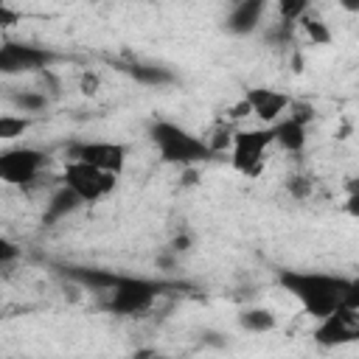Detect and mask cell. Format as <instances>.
<instances>
[{
    "mask_svg": "<svg viewBox=\"0 0 359 359\" xmlns=\"http://www.w3.org/2000/svg\"><path fill=\"white\" fill-rule=\"evenodd\" d=\"M297 22H303V28H306V34L311 36L314 45H328V42H331V31L325 28V22H323L317 14H311V8H309Z\"/></svg>",
    "mask_w": 359,
    "mask_h": 359,
    "instance_id": "obj_19",
    "label": "cell"
},
{
    "mask_svg": "<svg viewBox=\"0 0 359 359\" xmlns=\"http://www.w3.org/2000/svg\"><path fill=\"white\" fill-rule=\"evenodd\" d=\"M264 11H266V3L264 0H244V3L233 6V11H230V17H227L224 25H227L230 34H252L258 28Z\"/></svg>",
    "mask_w": 359,
    "mask_h": 359,
    "instance_id": "obj_12",
    "label": "cell"
},
{
    "mask_svg": "<svg viewBox=\"0 0 359 359\" xmlns=\"http://www.w3.org/2000/svg\"><path fill=\"white\" fill-rule=\"evenodd\" d=\"M14 22H20V14L14 8H8L6 3H0V31L3 28H11Z\"/></svg>",
    "mask_w": 359,
    "mask_h": 359,
    "instance_id": "obj_22",
    "label": "cell"
},
{
    "mask_svg": "<svg viewBox=\"0 0 359 359\" xmlns=\"http://www.w3.org/2000/svg\"><path fill=\"white\" fill-rule=\"evenodd\" d=\"M20 255V247L14 244V241H8L6 236H0V264H8V261H14Z\"/></svg>",
    "mask_w": 359,
    "mask_h": 359,
    "instance_id": "obj_21",
    "label": "cell"
},
{
    "mask_svg": "<svg viewBox=\"0 0 359 359\" xmlns=\"http://www.w3.org/2000/svg\"><path fill=\"white\" fill-rule=\"evenodd\" d=\"M59 56L48 48L31 45V42H17L6 39L0 42V73L3 76H20V73H36L53 65Z\"/></svg>",
    "mask_w": 359,
    "mask_h": 359,
    "instance_id": "obj_4",
    "label": "cell"
},
{
    "mask_svg": "<svg viewBox=\"0 0 359 359\" xmlns=\"http://www.w3.org/2000/svg\"><path fill=\"white\" fill-rule=\"evenodd\" d=\"M278 11H280V22L283 25H294L309 11V3H303V0H280Z\"/></svg>",
    "mask_w": 359,
    "mask_h": 359,
    "instance_id": "obj_20",
    "label": "cell"
},
{
    "mask_svg": "<svg viewBox=\"0 0 359 359\" xmlns=\"http://www.w3.org/2000/svg\"><path fill=\"white\" fill-rule=\"evenodd\" d=\"M62 185L70 188L81 202H98L101 196H107L115 188V177L107 171H98L93 165L70 160L65 174H62Z\"/></svg>",
    "mask_w": 359,
    "mask_h": 359,
    "instance_id": "obj_6",
    "label": "cell"
},
{
    "mask_svg": "<svg viewBox=\"0 0 359 359\" xmlns=\"http://www.w3.org/2000/svg\"><path fill=\"white\" fill-rule=\"evenodd\" d=\"M151 359H168V356H151Z\"/></svg>",
    "mask_w": 359,
    "mask_h": 359,
    "instance_id": "obj_24",
    "label": "cell"
},
{
    "mask_svg": "<svg viewBox=\"0 0 359 359\" xmlns=\"http://www.w3.org/2000/svg\"><path fill=\"white\" fill-rule=\"evenodd\" d=\"M123 70L140 81V84H151V87H165V84H174L177 76L168 70V67H160V65H140V62H132V65H123Z\"/></svg>",
    "mask_w": 359,
    "mask_h": 359,
    "instance_id": "obj_14",
    "label": "cell"
},
{
    "mask_svg": "<svg viewBox=\"0 0 359 359\" xmlns=\"http://www.w3.org/2000/svg\"><path fill=\"white\" fill-rule=\"evenodd\" d=\"M275 143L272 126L269 129H244L233 135V168L241 174H258L264 163L266 146Z\"/></svg>",
    "mask_w": 359,
    "mask_h": 359,
    "instance_id": "obj_8",
    "label": "cell"
},
{
    "mask_svg": "<svg viewBox=\"0 0 359 359\" xmlns=\"http://www.w3.org/2000/svg\"><path fill=\"white\" fill-rule=\"evenodd\" d=\"M79 205H81V199H79L70 188L62 185V188L48 199V208H45V213H42V224H45V227H53L56 222H62L65 216H70Z\"/></svg>",
    "mask_w": 359,
    "mask_h": 359,
    "instance_id": "obj_13",
    "label": "cell"
},
{
    "mask_svg": "<svg viewBox=\"0 0 359 359\" xmlns=\"http://www.w3.org/2000/svg\"><path fill=\"white\" fill-rule=\"evenodd\" d=\"M31 118L28 115H0V140H14L22 132L31 129Z\"/></svg>",
    "mask_w": 359,
    "mask_h": 359,
    "instance_id": "obj_18",
    "label": "cell"
},
{
    "mask_svg": "<svg viewBox=\"0 0 359 359\" xmlns=\"http://www.w3.org/2000/svg\"><path fill=\"white\" fill-rule=\"evenodd\" d=\"M149 135H151V143L157 146L163 163L196 165V163H205L213 157V151L205 140H199L196 135H191L188 129H182L171 121H154Z\"/></svg>",
    "mask_w": 359,
    "mask_h": 359,
    "instance_id": "obj_2",
    "label": "cell"
},
{
    "mask_svg": "<svg viewBox=\"0 0 359 359\" xmlns=\"http://www.w3.org/2000/svg\"><path fill=\"white\" fill-rule=\"evenodd\" d=\"M356 337H359V306H339L337 311L323 317L320 325L314 328V342L325 348L348 345Z\"/></svg>",
    "mask_w": 359,
    "mask_h": 359,
    "instance_id": "obj_9",
    "label": "cell"
},
{
    "mask_svg": "<svg viewBox=\"0 0 359 359\" xmlns=\"http://www.w3.org/2000/svg\"><path fill=\"white\" fill-rule=\"evenodd\" d=\"M244 104H247V109H250L258 121H264V123H278L280 112H286V107L292 104V98L283 95V93H278V90H269V87H250V90L244 93Z\"/></svg>",
    "mask_w": 359,
    "mask_h": 359,
    "instance_id": "obj_10",
    "label": "cell"
},
{
    "mask_svg": "<svg viewBox=\"0 0 359 359\" xmlns=\"http://www.w3.org/2000/svg\"><path fill=\"white\" fill-rule=\"evenodd\" d=\"M8 98L20 112H42L48 107V98L36 90H14Z\"/></svg>",
    "mask_w": 359,
    "mask_h": 359,
    "instance_id": "obj_17",
    "label": "cell"
},
{
    "mask_svg": "<svg viewBox=\"0 0 359 359\" xmlns=\"http://www.w3.org/2000/svg\"><path fill=\"white\" fill-rule=\"evenodd\" d=\"M272 135H275V143L283 146L286 151H300L306 146V126L286 118V121H278L272 126Z\"/></svg>",
    "mask_w": 359,
    "mask_h": 359,
    "instance_id": "obj_15",
    "label": "cell"
},
{
    "mask_svg": "<svg viewBox=\"0 0 359 359\" xmlns=\"http://www.w3.org/2000/svg\"><path fill=\"white\" fill-rule=\"evenodd\" d=\"M275 314L269 309H247L238 314V325L252 331V334H264V331H272L275 328Z\"/></svg>",
    "mask_w": 359,
    "mask_h": 359,
    "instance_id": "obj_16",
    "label": "cell"
},
{
    "mask_svg": "<svg viewBox=\"0 0 359 359\" xmlns=\"http://www.w3.org/2000/svg\"><path fill=\"white\" fill-rule=\"evenodd\" d=\"M278 283L300 300L306 314L314 320L328 317L339 306H359V283L353 278L331 275V272H300V269H280Z\"/></svg>",
    "mask_w": 359,
    "mask_h": 359,
    "instance_id": "obj_1",
    "label": "cell"
},
{
    "mask_svg": "<svg viewBox=\"0 0 359 359\" xmlns=\"http://www.w3.org/2000/svg\"><path fill=\"white\" fill-rule=\"evenodd\" d=\"M62 275L76 280V283H81L84 289L101 292V294H109L112 286L121 280V272L101 269V266H62Z\"/></svg>",
    "mask_w": 359,
    "mask_h": 359,
    "instance_id": "obj_11",
    "label": "cell"
},
{
    "mask_svg": "<svg viewBox=\"0 0 359 359\" xmlns=\"http://www.w3.org/2000/svg\"><path fill=\"white\" fill-rule=\"evenodd\" d=\"M289 191H294L297 196H306V191H309V182H306L303 177H294V180L289 182Z\"/></svg>",
    "mask_w": 359,
    "mask_h": 359,
    "instance_id": "obj_23",
    "label": "cell"
},
{
    "mask_svg": "<svg viewBox=\"0 0 359 359\" xmlns=\"http://www.w3.org/2000/svg\"><path fill=\"white\" fill-rule=\"evenodd\" d=\"M165 283L149 280V278H135V275H121V280L112 286L107 294V309L115 314H140L149 311L151 303L163 294Z\"/></svg>",
    "mask_w": 359,
    "mask_h": 359,
    "instance_id": "obj_3",
    "label": "cell"
},
{
    "mask_svg": "<svg viewBox=\"0 0 359 359\" xmlns=\"http://www.w3.org/2000/svg\"><path fill=\"white\" fill-rule=\"evenodd\" d=\"M45 165V154L31 146H14L0 151V182L6 185H28Z\"/></svg>",
    "mask_w": 359,
    "mask_h": 359,
    "instance_id": "obj_7",
    "label": "cell"
},
{
    "mask_svg": "<svg viewBox=\"0 0 359 359\" xmlns=\"http://www.w3.org/2000/svg\"><path fill=\"white\" fill-rule=\"evenodd\" d=\"M67 154H70V160L93 165L112 177H118L126 165V146L109 143V140H76L67 146Z\"/></svg>",
    "mask_w": 359,
    "mask_h": 359,
    "instance_id": "obj_5",
    "label": "cell"
}]
</instances>
